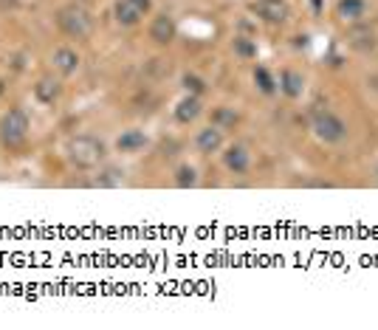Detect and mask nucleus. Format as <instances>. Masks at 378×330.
Segmentation results:
<instances>
[{"mask_svg":"<svg viewBox=\"0 0 378 330\" xmlns=\"http://www.w3.org/2000/svg\"><path fill=\"white\" fill-rule=\"evenodd\" d=\"M57 29L68 37V40H77V43H88L94 37V15L80 3H68L62 9H57L54 15Z\"/></svg>","mask_w":378,"mask_h":330,"instance_id":"nucleus-1","label":"nucleus"},{"mask_svg":"<svg viewBox=\"0 0 378 330\" xmlns=\"http://www.w3.org/2000/svg\"><path fill=\"white\" fill-rule=\"evenodd\" d=\"M65 156H68V164H71V167H77V170H96V167H102V161L108 158V147H105L102 139L77 136V139L68 142Z\"/></svg>","mask_w":378,"mask_h":330,"instance_id":"nucleus-2","label":"nucleus"},{"mask_svg":"<svg viewBox=\"0 0 378 330\" xmlns=\"http://www.w3.org/2000/svg\"><path fill=\"white\" fill-rule=\"evenodd\" d=\"M29 130H31V119L23 107H9L0 116V144L9 153H17L26 147L29 142Z\"/></svg>","mask_w":378,"mask_h":330,"instance_id":"nucleus-3","label":"nucleus"},{"mask_svg":"<svg viewBox=\"0 0 378 330\" xmlns=\"http://www.w3.org/2000/svg\"><path fill=\"white\" fill-rule=\"evenodd\" d=\"M311 130L322 144H342L347 139V121L333 110H317L311 119Z\"/></svg>","mask_w":378,"mask_h":330,"instance_id":"nucleus-4","label":"nucleus"},{"mask_svg":"<svg viewBox=\"0 0 378 330\" xmlns=\"http://www.w3.org/2000/svg\"><path fill=\"white\" fill-rule=\"evenodd\" d=\"M223 147H226V130H220L217 124H206L195 133L198 156H215V153H223Z\"/></svg>","mask_w":378,"mask_h":330,"instance_id":"nucleus-5","label":"nucleus"},{"mask_svg":"<svg viewBox=\"0 0 378 330\" xmlns=\"http://www.w3.org/2000/svg\"><path fill=\"white\" fill-rule=\"evenodd\" d=\"M252 12L260 20H266L268 26H285L288 17H291V9H288L285 0H254Z\"/></svg>","mask_w":378,"mask_h":330,"instance_id":"nucleus-6","label":"nucleus"},{"mask_svg":"<svg viewBox=\"0 0 378 330\" xmlns=\"http://www.w3.org/2000/svg\"><path fill=\"white\" fill-rule=\"evenodd\" d=\"M51 65H54V71L59 77H73V74L80 71L82 57H80V51L73 48V45H57L51 51Z\"/></svg>","mask_w":378,"mask_h":330,"instance_id":"nucleus-7","label":"nucleus"},{"mask_svg":"<svg viewBox=\"0 0 378 330\" xmlns=\"http://www.w3.org/2000/svg\"><path fill=\"white\" fill-rule=\"evenodd\" d=\"M147 37L153 40L156 45H161V48L173 45L175 37H178V23H175V17H170V15H156L153 23H150V29H147Z\"/></svg>","mask_w":378,"mask_h":330,"instance_id":"nucleus-8","label":"nucleus"},{"mask_svg":"<svg viewBox=\"0 0 378 330\" xmlns=\"http://www.w3.org/2000/svg\"><path fill=\"white\" fill-rule=\"evenodd\" d=\"M223 167L229 170L232 175H246L252 170V153H249V147L240 144V142L223 147Z\"/></svg>","mask_w":378,"mask_h":330,"instance_id":"nucleus-9","label":"nucleus"},{"mask_svg":"<svg viewBox=\"0 0 378 330\" xmlns=\"http://www.w3.org/2000/svg\"><path fill=\"white\" fill-rule=\"evenodd\" d=\"M31 93H34V102H37V105L51 107V105H57V102L62 99V82H59L54 74H45V77H40V80L34 82Z\"/></svg>","mask_w":378,"mask_h":330,"instance_id":"nucleus-10","label":"nucleus"},{"mask_svg":"<svg viewBox=\"0 0 378 330\" xmlns=\"http://www.w3.org/2000/svg\"><path fill=\"white\" fill-rule=\"evenodd\" d=\"M147 144H150V136L144 133V130H138V127H127V130H122V133L116 136V150L124 153V156H136Z\"/></svg>","mask_w":378,"mask_h":330,"instance_id":"nucleus-11","label":"nucleus"},{"mask_svg":"<svg viewBox=\"0 0 378 330\" xmlns=\"http://www.w3.org/2000/svg\"><path fill=\"white\" fill-rule=\"evenodd\" d=\"M277 88L285 99H299L302 93H305V77L293 68H282L279 77H277Z\"/></svg>","mask_w":378,"mask_h":330,"instance_id":"nucleus-12","label":"nucleus"},{"mask_svg":"<svg viewBox=\"0 0 378 330\" xmlns=\"http://www.w3.org/2000/svg\"><path fill=\"white\" fill-rule=\"evenodd\" d=\"M353 26H356V29H350V34H347L350 48H356V51H361V54L372 51V48L378 45V34H375L370 26H361V23H353Z\"/></svg>","mask_w":378,"mask_h":330,"instance_id":"nucleus-13","label":"nucleus"},{"mask_svg":"<svg viewBox=\"0 0 378 330\" xmlns=\"http://www.w3.org/2000/svg\"><path fill=\"white\" fill-rule=\"evenodd\" d=\"M203 113V102H201V96H195V93H187L178 105H175V121L178 124H192L198 116Z\"/></svg>","mask_w":378,"mask_h":330,"instance_id":"nucleus-14","label":"nucleus"},{"mask_svg":"<svg viewBox=\"0 0 378 330\" xmlns=\"http://www.w3.org/2000/svg\"><path fill=\"white\" fill-rule=\"evenodd\" d=\"M367 15V0H336V17L342 23H361Z\"/></svg>","mask_w":378,"mask_h":330,"instance_id":"nucleus-15","label":"nucleus"},{"mask_svg":"<svg viewBox=\"0 0 378 330\" xmlns=\"http://www.w3.org/2000/svg\"><path fill=\"white\" fill-rule=\"evenodd\" d=\"M113 17H116V23L122 29H133V26L141 23L144 15L138 12V6L133 3V0H116V3H113Z\"/></svg>","mask_w":378,"mask_h":330,"instance_id":"nucleus-16","label":"nucleus"},{"mask_svg":"<svg viewBox=\"0 0 378 330\" xmlns=\"http://www.w3.org/2000/svg\"><path fill=\"white\" fill-rule=\"evenodd\" d=\"M232 54L238 57V59H243V62H252V59H257V40H252L249 34H235V40H232Z\"/></svg>","mask_w":378,"mask_h":330,"instance_id":"nucleus-17","label":"nucleus"},{"mask_svg":"<svg viewBox=\"0 0 378 330\" xmlns=\"http://www.w3.org/2000/svg\"><path fill=\"white\" fill-rule=\"evenodd\" d=\"M212 124H217L220 130H235L240 124V113L235 107H229V105H217L212 110Z\"/></svg>","mask_w":378,"mask_h":330,"instance_id":"nucleus-18","label":"nucleus"},{"mask_svg":"<svg viewBox=\"0 0 378 330\" xmlns=\"http://www.w3.org/2000/svg\"><path fill=\"white\" fill-rule=\"evenodd\" d=\"M254 88H257L263 96H274V93H279V88H277V77L266 68V65H254Z\"/></svg>","mask_w":378,"mask_h":330,"instance_id":"nucleus-19","label":"nucleus"},{"mask_svg":"<svg viewBox=\"0 0 378 330\" xmlns=\"http://www.w3.org/2000/svg\"><path fill=\"white\" fill-rule=\"evenodd\" d=\"M173 183H175L178 189H195V186H198V170H195L192 164H178Z\"/></svg>","mask_w":378,"mask_h":330,"instance_id":"nucleus-20","label":"nucleus"},{"mask_svg":"<svg viewBox=\"0 0 378 330\" xmlns=\"http://www.w3.org/2000/svg\"><path fill=\"white\" fill-rule=\"evenodd\" d=\"M124 181V172L119 170V167H102L99 172H96V178H94V186H119Z\"/></svg>","mask_w":378,"mask_h":330,"instance_id":"nucleus-21","label":"nucleus"},{"mask_svg":"<svg viewBox=\"0 0 378 330\" xmlns=\"http://www.w3.org/2000/svg\"><path fill=\"white\" fill-rule=\"evenodd\" d=\"M181 85H184L187 93H195V96H203L206 93V80L198 77V74H184L181 77Z\"/></svg>","mask_w":378,"mask_h":330,"instance_id":"nucleus-22","label":"nucleus"},{"mask_svg":"<svg viewBox=\"0 0 378 330\" xmlns=\"http://www.w3.org/2000/svg\"><path fill=\"white\" fill-rule=\"evenodd\" d=\"M20 6V0H0V12H15Z\"/></svg>","mask_w":378,"mask_h":330,"instance_id":"nucleus-23","label":"nucleus"},{"mask_svg":"<svg viewBox=\"0 0 378 330\" xmlns=\"http://www.w3.org/2000/svg\"><path fill=\"white\" fill-rule=\"evenodd\" d=\"M133 3L138 6L141 15H150V9H153V0H133Z\"/></svg>","mask_w":378,"mask_h":330,"instance_id":"nucleus-24","label":"nucleus"},{"mask_svg":"<svg viewBox=\"0 0 378 330\" xmlns=\"http://www.w3.org/2000/svg\"><path fill=\"white\" fill-rule=\"evenodd\" d=\"M311 6H314V12H322V0H311Z\"/></svg>","mask_w":378,"mask_h":330,"instance_id":"nucleus-25","label":"nucleus"},{"mask_svg":"<svg viewBox=\"0 0 378 330\" xmlns=\"http://www.w3.org/2000/svg\"><path fill=\"white\" fill-rule=\"evenodd\" d=\"M3 93H6V82H3V80H0V96H3Z\"/></svg>","mask_w":378,"mask_h":330,"instance_id":"nucleus-26","label":"nucleus"},{"mask_svg":"<svg viewBox=\"0 0 378 330\" xmlns=\"http://www.w3.org/2000/svg\"><path fill=\"white\" fill-rule=\"evenodd\" d=\"M80 3H88V0H80Z\"/></svg>","mask_w":378,"mask_h":330,"instance_id":"nucleus-27","label":"nucleus"},{"mask_svg":"<svg viewBox=\"0 0 378 330\" xmlns=\"http://www.w3.org/2000/svg\"><path fill=\"white\" fill-rule=\"evenodd\" d=\"M375 175H378V170H375Z\"/></svg>","mask_w":378,"mask_h":330,"instance_id":"nucleus-28","label":"nucleus"}]
</instances>
